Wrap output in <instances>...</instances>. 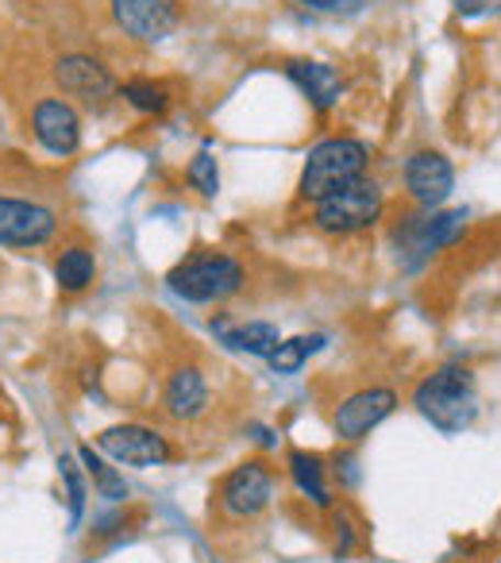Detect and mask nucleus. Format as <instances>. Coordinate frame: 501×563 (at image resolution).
Wrapping results in <instances>:
<instances>
[{
	"instance_id": "1",
	"label": "nucleus",
	"mask_w": 501,
	"mask_h": 563,
	"mask_svg": "<svg viewBox=\"0 0 501 563\" xmlns=\"http://www.w3.org/2000/svg\"><path fill=\"white\" fill-rule=\"evenodd\" d=\"M413 406L424 421H432L439 432H463L478 417V383L467 367L447 363L421 378L413 390Z\"/></svg>"
},
{
	"instance_id": "2",
	"label": "nucleus",
	"mask_w": 501,
	"mask_h": 563,
	"mask_svg": "<svg viewBox=\"0 0 501 563\" xmlns=\"http://www.w3.org/2000/svg\"><path fill=\"white\" fill-rule=\"evenodd\" d=\"M367 166H370V147L363 140H352V135L321 140L305 155V166H301V181H298L301 201L316 205L324 197L339 194V189L355 186L359 178H367Z\"/></svg>"
},
{
	"instance_id": "3",
	"label": "nucleus",
	"mask_w": 501,
	"mask_h": 563,
	"mask_svg": "<svg viewBox=\"0 0 501 563\" xmlns=\"http://www.w3.org/2000/svg\"><path fill=\"white\" fill-rule=\"evenodd\" d=\"M166 286L178 294L181 301H193V306H212V301H227L247 286V271L235 255L224 251H197V255L181 258L170 274H166Z\"/></svg>"
},
{
	"instance_id": "4",
	"label": "nucleus",
	"mask_w": 501,
	"mask_h": 563,
	"mask_svg": "<svg viewBox=\"0 0 501 563\" xmlns=\"http://www.w3.org/2000/svg\"><path fill=\"white\" fill-rule=\"evenodd\" d=\"M216 509L224 521L247 525L259 521L275 501V471L263 460H243L240 467H232L216 486Z\"/></svg>"
},
{
	"instance_id": "5",
	"label": "nucleus",
	"mask_w": 501,
	"mask_h": 563,
	"mask_svg": "<svg viewBox=\"0 0 501 563\" xmlns=\"http://www.w3.org/2000/svg\"><path fill=\"white\" fill-rule=\"evenodd\" d=\"M382 209H386V201H382L378 181L359 178L355 186L339 189V194L313 205V228L324 235H355V232H363V228L378 224Z\"/></svg>"
},
{
	"instance_id": "6",
	"label": "nucleus",
	"mask_w": 501,
	"mask_h": 563,
	"mask_svg": "<svg viewBox=\"0 0 501 563\" xmlns=\"http://www.w3.org/2000/svg\"><path fill=\"white\" fill-rule=\"evenodd\" d=\"M58 212L32 197H9L0 194V247L12 251H32L47 247L58 235Z\"/></svg>"
},
{
	"instance_id": "7",
	"label": "nucleus",
	"mask_w": 501,
	"mask_h": 563,
	"mask_svg": "<svg viewBox=\"0 0 501 563\" xmlns=\"http://www.w3.org/2000/svg\"><path fill=\"white\" fill-rule=\"evenodd\" d=\"M97 448L124 467H163L174 460V444L147 424H112L97 437Z\"/></svg>"
},
{
	"instance_id": "8",
	"label": "nucleus",
	"mask_w": 501,
	"mask_h": 563,
	"mask_svg": "<svg viewBox=\"0 0 501 563\" xmlns=\"http://www.w3.org/2000/svg\"><path fill=\"white\" fill-rule=\"evenodd\" d=\"M109 12L132 43H163L178 27L181 0H109Z\"/></svg>"
},
{
	"instance_id": "9",
	"label": "nucleus",
	"mask_w": 501,
	"mask_h": 563,
	"mask_svg": "<svg viewBox=\"0 0 501 563\" xmlns=\"http://www.w3.org/2000/svg\"><path fill=\"white\" fill-rule=\"evenodd\" d=\"M398 409V394L390 386H367V390L347 394L344 401L336 406V417H332V429L344 444H359L367 440L386 417Z\"/></svg>"
},
{
	"instance_id": "10",
	"label": "nucleus",
	"mask_w": 501,
	"mask_h": 563,
	"mask_svg": "<svg viewBox=\"0 0 501 563\" xmlns=\"http://www.w3.org/2000/svg\"><path fill=\"white\" fill-rule=\"evenodd\" d=\"M51 78H55L58 93L78 97V101H86V104H101V101H109L112 93H120L109 66L93 55H81V51H70V55L55 58Z\"/></svg>"
},
{
	"instance_id": "11",
	"label": "nucleus",
	"mask_w": 501,
	"mask_h": 563,
	"mask_svg": "<svg viewBox=\"0 0 501 563\" xmlns=\"http://www.w3.org/2000/svg\"><path fill=\"white\" fill-rule=\"evenodd\" d=\"M32 135L47 155L70 158L81 147V117L66 97L51 93L32 104Z\"/></svg>"
},
{
	"instance_id": "12",
	"label": "nucleus",
	"mask_w": 501,
	"mask_h": 563,
	"mask_svg": "<svg viewBox=\"0 0 501 563\" xmlns=\"http://www.w3.org/2000/svg\"><path fill=\"white\" fill-rule=\"evenodd\" d=\"M212 409V386H209V375L193 363H181L166 375V386H163V417L178 424H193L201 421L204 413Z\"/></svg>"
},
{
	"instance_id": "13",
	"label": "nucleus",
	"mask_w": 501,
	"mask_h": 563,
	"mask_svg": "<svg viewBox=\"0 0 501 563\" xmlns=\"http://www.w3.org/2000/svg\"><path fill=\"white\" fill-rule=\"evenodd\" d=\"M467 232V212H424V217H409L405 224L398 228V243L401 251L416 258H428L436 251L459 243V235Z\"/></svg>"
},
{
	"instance_id": "14",
	"label": "nucleus",
	"mask_w": 501,
	"mask_h": 563,
	"mask_svg": "<svg viewBox=\"0 0 501 563\" xmlns=\"http://www.w3.org/2000/svg\"><path fill=\"white\" fill-rule=\"evenodd\" d=\"M405 189L421 209H439L455 189V170L439 151H416L405 163Z\"/></svg>"
},
{
	"instance_id": "15",
	"label": "nucleus",
	"mask_w": 501,
	"mask_h": 563,
	"mask_svg": "<svg viewBox=\"0 0 501 563\" xmlns=\"http://www.w3.org/2000/svg\"><path fill=\"white\" fill-rule=\"evenodd\" d=\"M286 78L309 97V104H313L316 112L336 109L339 97H344V78L336 74V66L316 63V58H290V63H286Z\"/></svg>"
},
{
	"instance_id": "16",
	"label": "nucleus",
	"mask_w": 501,
	"mask_h": 563,
	"mask_svg": "<svg viewBox=\"0 0 501 563\" xmlns=\"http://www.w3.org/2000/svg\"><path fill=\"white\" fill-rule=\"evenodd\" d=\"M55 282L66 298H78L97 282V255L86 243H66L55 258Z\"/></svg>"
},
{
	"instance_id": "17",
	"label": "nucleus",
	"mask_w": 501,
	"mask_h": 563,
	"mask_svg": "<svg viewBox=\"0 0 501 563\" xmlns=\"http://www.w3.org/2000/svg\"><path fill=\"white\" fill-rule=\"evenodd\" d=\"M212 332H216V336L224 340L232 352L259 355V360H267V355L282 344V336H278V324H270V321H247V324L212 321Z\"/></svg>"
},
{
	"instance_id": "18",
	"label": "nucleus",
	"mask_w": 501,
	"mask_h": 563,
	"mask_svg": "<svg viewBox=\"0 0 501 563\" xmlns=\"http://www.w3.org/2000/svg\"><path fill=\"white\" fill-rule=\"evenodd\" d=\"M290 478L301 494H305L313 506L329 509L332 506V490H329V478H324V460L316 452H290Z\"/></svg>"
},
{
	"instance_id": "19",
	"label": "nucleus",
	"mask_w": 501,
	"mask_h": 563,
	"mask_svg": "<svg viewBox=\"0 0 501 563\" xmlns=\"http://www.w3.org/2000/svg\"><path fill=\"white\" fill-rule=\"evenodd\" d=\"M78 463H81V471H86L89 483H93V490L101 494L104 501H112V506L127 501V483H124V475H120V471L112 467V463L104 460L101 452H93L89 444H81V448H78Z\"/></svg>"
},
{
	"instance_id": "20",
	"label": "nucleus",
	"mask_w": 501,
	"mask_h": 563,
	"mask_svg": "<svg viewBox=\"0 0 501 563\" xmlns=\"http://www.w3.org/2000/svg\"><path fill=\"white\" fill-rule=\"evenodd\" d=\"M324 347V336L316 332V336H293V340H282V344L275 347V352L267 355L270 360V371L275 375H298L301 367L309 363V355H316Z\"/></svg>"
},
{
	"instance_id": "21",
	"label": "nucleus",
	"mask_w": 501,
	"mask_h": 563,
	"mask_svg": "<svg viewBox=\"0 0 501 563\" xmlns=\"http://www.w3.org/2000/svg\"><path fill=\"white\" fill-rule=\"evenodd\" d=\"M120 97H124L132 109L147 112V117H163L170 109V89L163 81H151V78H132L120 86Z\"/></svg>"
},
{
	"instance_id": "22",
	"label": "nucleus",
	"mask_w": 501,
	"mask_h": 563,
	"mask_svg": "<svg viewBox=\"0 0 501 563\" xmlns=\"http://www.w3.org/2000/svg\"><path fill=\"white\" fill-rule=\"evenodd\" d=\"M58 478L66 486V509H70V529H78L81 517H86V498H89V486H86V471L74 455H63L58 460Z\"/></svg>"
},
{
	"instance_id": "23",
	"label": "nucleus",
	"mask_w": 501,
	"mask_h": 563,
	"mask_svg": "<svg viewBox=\"0 0 501 563\" xmlns=\"http://www.w3.org/2000/svg\"><path fill=\"white\" fill-rule=\"evenodd\" d=\"M186 181L197 189L201 197H216L220 194V170H216V158H212L209 147H201L186 166Z\"/></svg>"
},
{
	"instance_id": "24",
	"label": "nucleus",
	"mask_w": 501,
	"mask_h": 563,
	"mask_svg": "<svg viewBox=\"0 0 501 563\" xmlns=\"http://www.w3.org/2000/svg\"><path fill=\"white\" fill-rule=\"evenodd\" d=\"M305 9L321 12V16H359L363 0H298Z\"/></svg>"
},
{
	"instance_id": "25",
	"label": "nucleus",
	"mask_w": 501,
	"mask_h": 563,
	"mask_svg": "<svg viewBox=\"0 0 501 563\" xmlns=\"http://www.w3.org/2000/svg\"><path fill=\"white\" fill-rule=\"evenodd\" d=\"M452 4L463 20H486L501 12V0H452Z\"/></svg>"
},
{
	"instance_id": "26",
	"label": "nucleus",
	"mask_w": 501,
	"mask_h": 563,
	"mask_svg": "<svg viewBox=\"0 0 501 563\" xmlns=\"http://www.w3.org/2000/svg\"><path fill=\"white\" fill-rule=\"evenodd\" d=\"M336 529H339L336 555H347V552H352V525H347V517H344V514H336Z\"/></svg>"
},
{
	"instance_id": "27",
	"label": "nucleus",
	"mask_w": 501,
	"mask_h": 563,
	"mask_svg": "<svg viewBox=\"0 0 501 563\" xmlns=\"http://www.w3.org/2000/svg\"><path fill=\"white\" fill-rule=\"evenodd\" d=\"M498 563H501V560H498Z\"/></svg>"
}]
</instances>
